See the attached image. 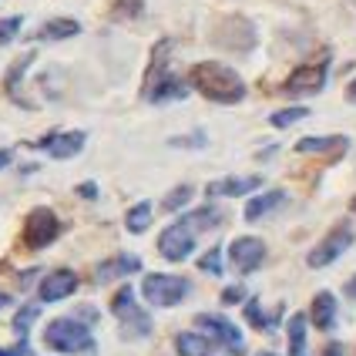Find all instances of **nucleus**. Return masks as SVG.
<instances>
[{"mask_svg":"<svg viewBox=\"0 0 356 356\" xmlns=\"http://www.w3.org/2000/svg\"><path fill=\"white\" fill-rule=\"evenodd\" d=\"M350 245H353V229H350V222H339V225H333V229L309 249L306 266H309V269H326V266H333Z\"/></svg>","mask_w":356,"mask_h":356,"instance_id":"7","label":"nucleus"},{"mask_svg":"<svg viewBox=\"0 0 356 356\" xmlns=\"http://www.w3.org/2000/svg\"><path fill=\"white\" fill-rule=\"evenodd\" d=\"M326 78H330V51H323L319 58L299 64L289 78L282 81V95L289 98H309V95H319L326 88Z\"/></svg>","mask_w":356,"mask_h":356,"instance_id":"4","label":"nucleus"},{"mask_svg":"<svg viewBox=\"0 0 356 356\" xmlns=\"http://www.w3.org/2000/svg\"><path fill=\"white\" fill-rule=\"evenodd\" d=\"M152 216H155V212H152V202H138V205H135V209H131V212L124 216V225H128V232L141 236V232H145V229L152 225Z\"/></svg>","mask_w":356,"mask_h":356,"instance_id":"23","label":"nucleus"},{"mask_svg":"<svg viewBox=\"0 0 356 356\" xmlns=\"http://www.w3.org/2000/svg\"><path fill=\"white\" fill-rule=\"evenodd\" d=\"M34 60H38V51H27V54H24V58H17V60H14V64H10V71H7V81H3V84H7V91H10V95H14V91H17V81L24 78V74H27V67H31V64H34Z\"/></svg>","mask_w":356,"mask_h":356,"instance_id":"26","label":"nucleus"},{"mask_svg":"<svg viewBox=\"0 0 356 356\" xmlns=\"http://www.w3.org/2000/svg\"><path fill=\"white\" fill-rule=\"evenodd\" d=\"M78 289V273L74 269H54L51 276H44L40 282V299L44 302H60Z\"/></svg>","mask_w":356,"mask_h":356,"instance_id":"14","label":"nucleus"},{"mask_svg":"<svg viewBox=\"0 0 356 356\" xmlns=\"http://www.w3.org/2000/svg\"><path fill=\"white\" fill-rule=\"evenodd\" d=\"M60 236V222L51 209H34L24 218V245L27 249H44Z\"/></svg>","mask_w":356,"mask_h":356,"instance_id":"9","label":"nucleus"},{"mask_svg":"<svg viewBox=\"0 0 356 356\" xmlns=\"http://www.w3.org/2000/svg\"><path fill=\"white\" fill-rule=\"evenodd\" d=\"M44 343L51 350H58V353H91L95 350V337H91L88 323L71 319V316L51 319L44 326Z\"/></svg>","mask_w":356,"mask_h":356,"instance_id":"3","label":"nucleus"},{"mask_svg":"<svg viewBox=\"0 0 356 356\" xmlns=\"http://www.w3.org/2000/svg\"><path fill=\"white\" fill-rule=\"evenodd\" d=\"M289 356H309L306 353V316L302 313L289 319Z\"/></svg>","mask_w":356,"mask_h":356,"instance_id":"22","label":"nucleus"},{"mask_svg":"<svg viewBox=\"0 0 356 356\" xmlns=\"http://www.w3.org/2000/svg\"><path fill=\"white\" fill-rule=\"evenodd\" d=\"M346 296H350V299H356V276L350 279V282H346Z\"/></svg>","mask_w":356,"mask_h":356,"instance_id":"39","label":"nucleus"},{"mask_svg":"<svg viewBox=\"0 0 356 356\" xmlns=\"http://www.w3.org/2000/svg\"><path fill=\"white\" fill-rule=\"evenodd\" d=\"M195 326L212 339V343H218L229 356H245V339H242V333H238V326L232 319L216 316V313H198Z\"/></svg>","mask_w":356,"mask_h":356,"instance_id":"8","label":"nucleus"},{"mask_svg":"<svg viewBox=\"0 0 356 356\" xmlns=\"http://www.w3.org/2000/svg\"><path fill=\"white\" fill-rule=\"evenodd\" d=\"M34 319H38V306H24L17 316H14V333L27 339V330H31V323H34Z\"/></svg>","mask_w":356,"mask_h":356,"instance_id":"30","label":"nucleus"},{"mask_svg":"<svg viewBox=\"0 0 356 356\" xmlns=\"http://www.w3.org/2000/svg\"><path fill=\"white\" fill-rule=\"evenodd\" d=\"M24 353H27V339H20L14 350H0V356H24Z\"/></svg>","mask_w":356,"mask_h":356,"instance_id":"34","label":"nucleus"},{"mask_svg":"<svg viewBox=\"0 0 356 356\" xmlns=\"http://www.w3.org/2000/svg\"><path fill=\"white\" fill-rule=\"evenodd\" d=\"M309 319H313L316 330L330 333V330L337 326V296H333V293H316V296H313V306H309Z\"/></svg>","mask_w":356,"mask_h":356,"instance_id":"16","label":"nucleus"},{"mask_svg":"<svg viewBox=\"0 0 356 356\" xmlns=\"http://www.w3.org/2000/svg\"><path fill=\"white\" fill-rule=\"evenodd\" d=\"M198 269H202V273H212V276H222V249L212 245L205 256L198 259Z\"/></svg>","mask_w":356,"mask_h":356,"instance_id":"28","label":"nucleus"},{"mask_svg":"<svg viewBox=\"0 0 356 356\" xmlns=\"http://www.w3.org/2000/svg\"><path fill=\"white\" fill-rule=\"evenodd\" d=\"M192 232H209V229H218L222 222H225V212L222 209H216V205H202V209H195V212H188V216L181 218Z\"/></svg>","mask_w":356,"mask_h":356,"instance_id":"19","label":"nucleus"},{"mask_svg":"<svg viewBox=\"0 0 356 356\" xmlns=\"http://www.w3.org/2000/svg\"><path fill=\"white\" fill-rule=\"evenodd\" d=\"M0 306H7V296H0Z\"/></svg>","mask_w":356,"mask_h":356,"instance_id":"40","label":"nucleus"},{"mask_svg":"<svg viewBox=\"0 0 356 356\" xmlns=\"http://www.w3.org/2000/svg\"><path fill=\"white\" fill-rule=\"evenodd\" d=\"M309 118V108L306 104H293V108H282V111H273L269 115V124L273 128H289V124H296V121Z\"/></svg>","mask_w":356,"mask_h":356,"instance_id":"24","label":"nucleus"},{"mask_svg":"<svg viewBox=\"0 0 356 356\" xmlns=\"http://www.w3.org/2000/svg\"><path fill=\"white\" fill-rule=\"evenodd\" d=\"M141 7H145L141 0H118V3H115V10H111V17H115V20L138 17V14H141Z\"/></svg>","mask_w":356,"mask_h":356,"instance_id":"31","label":"nucleus"},{"mask_svg":"<svg viewBox=\"0 0 356 356\" xmlns=\"http://www.w3.org/2000/svg\"><path fill=\"white\" fill-rule=\"evenodd\" d=\"M81 195H84V198H95V195H98L95 181H84V185H81Z\"/></svg>","mask_w":356,"mask_h":356,"instance_id":"35","label":"nucleus"},{"mask_svg":"<svg viewBox=\"0 0 356 356\" xmlns=\"http://www.w3.org/2000/svg\"><path fill=\"white\" fill-rule=\"evenodd\" d=\"M10 161H14V152L10 148H0V168H7Z\"/></svg>","mask_w":356,"mask_h":356,"instance_id":"36","label":"nucleus"},{"mask_svg":"<svg viewBox=\"0 0 356 356\" xmlns=\"http://www.w3.org/2000/svg\"><path fill=\"white\" fill-rule=\"evenodd\" d=\"M188 84L212 104H238L245 98V81L222 60H198L188 71Z\"/></svg>","mask_w":356,"mask_h":356,"instance_id":"1","label":"nucleus"},{"mask_svg":"<svg viewBox=\"0 0 356 356\" xmlns=\"http://www.w3.org/2000/svg\"><path fill=\"white\" fill-rule=\"evenodd\" d=\"M262 178L259 175H229V178H218L212 185H205V195L209 198H238V195H252Z\"/></svg>","mask_w":356,"mask_h":356,"instance_id":"13","label":"nucleus"},{"mask_svg":"<svg viewBox=\"0 0 356 356\" xmlns=\"http://www.w3.org/2000/svg\"><path fill=\"white\" fill-rule=\"evenodd\" d=\"M350 138L346 135H323V138H299L296 152L299 155H326V159H339L346 155Z\"/></svg>","mask_w":356,"mask_h":356,"instance_id":"15","label":"nucleus"},{"mask_svg":"<svg viewBox=\"0 0 356 356\" xmlns=\"http://www.w3.org/2000/svg\"><path fill=\"white\" fill-rule=\"evenodd\" d=\"M78 34H81V24L74 17H54V20H47V24H40L34 38L38 40H67V38H78Z\"/></svg>","mask_w":356,"mask_h":356,"instance_id":"18","label":"nucleus"},{"mask_svg":"<svg viewBox=\"0 0 356 356\" xmlns=\"http://www.w3.org/2000/svg\"><path fill=\"white\" fill-rule=\"evenodd\" d=\"M168 47H172V40H161L159 47H155L152 71H148V81H145V98L152 101V104L181 101V98H188V91H192V84H188V81L175 78V74L165 67V64H168Z\"/></svg>","mask_w":356,"mask_h":356,"instance_id":"2","label":"nucleus"},{"mask_svg":"<svg viewBox=\"0 0 356 356\" xmlns=\"http://www.w3.org/2000/svg\"><path fill=\"white\" fill-rule=\"evenodd\" d=\"M138 269H141L138 256H115V259H108V262H101L95 276H98V282H111V279L131 276V273H138Z\"/></svg>","mask_w":356,"mask_h":356,"instance_id":"17","label":"nucleus"},{"mask_svg":"<svg viewBox=\"0 0 356 356\" xmlns=\"http://www.w3.org/2000/svg\"><path fill=\"white\" fill-rule=\"evenodd\" d=\"M245 319H249L256 330H273V326H276V319H269L266 313H262L259 299H249V302H245Z\"/></svg>","mask_w":356,"mask_h":356,"instance_id":"27","label":"nucleus"},{"mask_svg":"<svg viewBox=\"0 0 356 356\" xmlns=\"http://www.w3.org/2000/svg\"><path fill=\"white\" fill-rule=\"evenodd\" d=\"M84 141H88L84 131H51V135L34 141L31 148H38V152H44V155H51V159H58V161H67L84 148Z\"/></svg>","mask_w":356,"mask_h":356,"instance_id":"12","label":"nucleus"},{"mask_svg":"<svg viewBox=\"0 0 356 356\" xmlns=\"http://www.w3.org/2000/svg\"><path fill=\"white\" fill-rule=\"evenodd\" d=\"M323 356H343V346H339V343H330V346L323 350Z\"/></svg>","mask_w":356,"mask_h":356,"instance_id":"37","label":"nucleus"},{"mask_svg":"<svg viewBox=\"0 0 356 356\" xmlns=\"http://www.w3.org/2000/svg\"><path fill=\"white\" fill-rule=\"evenodd\" d=\"M188 293H192V286H188V279H181V276L152 273V276H145V282H141V296L148 299L152 306H159V309H172V306H178Z\"/></svg>","mask_w":356,"mask_h":356,"instance_id":"6","label":"nucleus"},{"mask_svg":"<svg viewBox=\"0 0 356 356\" xmlns=\"http://www.w3.org/2000/svg\"><path fill=\"white\" fill-rule=\"evenodd\" d=\"M175 350H178V356H212L216 353V343L205 337V333H178Z\"/></svg>","mask_w":356,"mask_h":356,"instance_id":"20","label":"nucleus"},{"mask_svg":"<svg viewBox=\"0 0 356 356\" xmlns=\"http://www.w3.org/2000/svg\"><path fill=\"white\" fill-rule=\"evenodd\" d=\"M20 24H24V17H0V44H10L17 38Z\"/></svg>","mask_w":356,"mask_h":356,"instance_id":"32","label":"nucleus"},{"mask_svg":"<svg viewBox=\"0 0 356 356\" xmlns=\"http://www.w3.org/2000/svg\"><path fill=\"white\" fill-rule=\"evenodd\" d=\"M229 262H232V269L242 273V276H249V273H256L259 266L266 262V242L256 236H238L232 238V245H229Z\"/></svg>","mask_w":356,"mask_h":356,"instance_id":"11","label":"nucleus"},{"mask_svg":"<svg viewBox=\"0 0 356 356\" xmlns=\"http://www.w3.org/2000/svg\"><path fill=\"white\" fill-rule=\"evenodd\" d=\"M159 252L168 259V262H185V259L195 252V232L178 218V222H172L159 236Z\"/></svg>","mask_w":356,"mask_h":356,"instance_id":"10","label":"nucleus"},{"mask_svg":"<svg viewBox=\"0 0 356 356\" xmlns=\"http://www.w3.org/2000/svg\"><path fill=\"white\" fill-rule=\"evenodd\" d=\"M242 299H245V289H242V286H229V289L222 293V302H225V306H232V302H242Z\"/></svg>","mask_w":356,"mask_h":356,"instance_id":"33","label":"nucleus"},{"mask_svg":"<svg viewBox=\"0 0 356 356\" xmlns=\"http://www.w3.org/2000/svg\"><path fill=\"white\" fill-rule=\"evenodd\" d=\"M111 313L121 319V337L128 339H138V337H148L152 333V319L145 309H138L135 302V289L131 286H121L115 299H111Z\"/></svg>","mask_w":356,"mask_h":356,"instance_id":"5","label":"nucleus"},{"mask_svg":"<svg viewBox=\"0 0 356 356\" xmlns=\"http://www.w3.org/2000/svg\"><path fill=\"white\" fill-rule=\"evenodd\" d=\"M346 101H350V104H356V78L346 84Z\"/></svg>","mask_w":356,"mask_h":356,"instance_id":"38","label":"nucleus"},{"mask_svg":"<svg viewBox=\"0 0 356 356\" xmlns=\"http://www.w3.org/2000/svg\"><path fill=\"white\" fill-rule=\"evenodd\" d=\"M192 195H195L192 185H178V188H172L168 195L161 198V209H165V212H181V209L192 202Z\"/></svg>","mask_w":356,"mask_h":356,"instance_id":"25","label":"nucleus"},{"mask_svg":"<svg viewBox=\"0 0 356 356\" xmlns=\"http://www.w3.org/2000/svg\"><path fill=\"white\" fill-rule=\"evenodd\" d=\"M353 212H356V198H353Z\"/></svg>","mask_w":356,"mask_h":356,"instance_id":"42","label":"nucleus"},{"mask_svg":"<svg viewBox=\"0 0 356 356\" xmlns=\"http://www.w3.org/2000/svg\"><path fill=\"white\" fill-rule=\"evenodd\" d=\"M286 202V192L282 188H273V192H262V195H256L249 205H245V222H259L262 216H269L273 209H279Z\"/></svg>","mask_w":356,"mask_h":356,"instance_id":"21","label":"nucleus"},{"mask_svg":"<svg viewBox=\"0 0 356 356\" xmlns=\"http://www.w3.org/2000/svg\"><path fill=\"white\" fill-rule=\"evenodd\" d=\"M259 356H276V353H259Z\"/></svg>","mask_w":356,"mask_h":356,"instance_id":"41","label":"nucleus"},{"mask_svg":"<svg viewBox=\"0 0 356 356\" xmlns=\"http://www.w3.org/2000/svg\"><path fill=\"white\" fill-rule=\"evenodd\" d=\"M172 148H205L209 145V135L205 131H192V135H175V138H168Z\"/></svg>","mask_w":356,"mask_h":356,"instance_id":"29","label":"nucleus"}]
</instances>
